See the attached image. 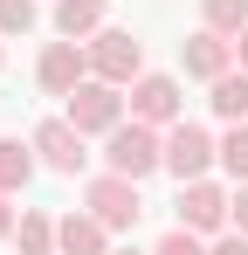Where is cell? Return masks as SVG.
Here are the masks:
<instances>
[{
	"label": "cell",
	"instance_id": "obj_7",
	"mask_svg": "<svg viewBox=\"0 0 248 255\" xmlns=\"http://www.w3.org/2000/svg\"><path fill=\"white\" fill-rule=\"evenodd\" d=\"M235 221V200L214 186V179H186L179 186V228H193V235H221Z\"/></svg>",
	"mask_w": 248,
	"mask_h": 255
},
{
	"label": "cell",
	"instance_id": "obj_20",
	"mask_svg": "<svg viewBox=\"0 0 248 255\" xmlns=\"http://www.w3.org/2000/svg\"><path fill=\"white\" fill-rule=\"evenodd\" d=\"M207 255H248V235H242V228H228V235H214V249H207Z\"/></svg>",
	"mask_w": 248,
	"mask_h": 255
},
{
	"label": "cell",
	"instance_id": "obj_24",
	"mask_svg": "<svg viewBox=\"0 0 248 255\" xmlns=\"http://www.w3.org/2000/svg\"><path fill=\"white\" fill-rule=\"evenodd\" d=\"M118 255H138V249H118Z\"/></svg>",
	"mask_w": 248,
	"mask_h": 255
},
{
	"label": "cell",
	"instance_id": "obj_12",
	"mask_svg": "<svg viewBox=\"0 0 248 255\" xmlns=\"http://www.w3.org/2000/svg\"><path fill=\"white\" fill-rule=\"evenodd\" d=\"M97 28H104V0H55V35L90 42Z\"/></svg>",
	"mask_w": 248,
	"mask_h": 255
},
{
	"label": "cell",
	"instance_id": "obj_9",
	"mask_svg": "<svg viewBox=\"0 0 248 255\" xmlns=\"http://www.w3.org/2000/svg\"><path fill=\"white\" fill-rule=\"evenodd\" d=\"M179 76H138L131 83V118L138 125H179Z\"/></svg>",
	"mask_w": 248,
	"mask_h": 255
},
{
	"label": "cell",
	"instance_id": "obj_21",
	"mask_svg": "<svg viewBox=\"0 0 248 255\" xmlns=\"http://www.w3.org/2000/svg\"><path fill=\"white\" fill-rule=\"evenodd\" d=\"M235 228L248 235V179H242V193H235Z\"/></svg>",
	"mask_w": 248,
	"mask_h": 255
},
{
	"label": "cell",
	"instance_id": "obj_10",
	"mask_svg": "<svg viewBox=\"0 0 248 255\" xmlns=\"http://www.w3.org/2000/svg\"><path fill=\"white\" fill-rule=\"evenodd\" d=\"M179 69H186V76H200V83H214V76H228V69H235V42H228V35H214V28H200V35H186V42H179Z\"/></svg>",
	"mask_w": 248,
	"mask_h": 255
},
{
	"label": "cell",
	"instance_id": "obj_3",
	"mask_svg": "<svg viewBox=\"0 0 248 255\" xmlns=\"http://www.w3.org/2000/svg\"><path fill=\"white\" fill-rule=\"evenodd\" d=\"M124 104H131V97H124L118 83H104V76H83V83L69 90V111H62V118H69L83 138H90V131H104V138H111V131L124 125Z\"/></svg>",
	"mask_w": 248,
	"mask_h": 255
},
{
	"label": "cell",
	"instance_id": "obj_1",
	"mask_svg": "<svg viewBox=\"0 0 248 255\" xmlns=\"http://www.w3.org/2000/svg\"><path fill=\"white\" fill-rule=\"evenodd\" d=\"M104 166L111 172H124V179H145V172H159L165 166V131L159 125H118L111 131V145H104Z\"/></svg>",
	"mask_w": 248,
	"mask_h": 255
},
{
	"label": "cell",
	"instance_id": "obj_5",
	"mask_svg": "<svg viewBox=\"0 0 248 255\" xmlns=\"http://www.w3.org/2000/svg\"><path fill=\"white\" fill-rule=\"evenodd\" d=\"M207 166H221V145H214L200 125H186V118L165 125V172L186 186V179H207Z\"/></svg>",
	"mask_w": 248,
	"mask_h": 255
},
{
	"label": "cell",
	"instance_id": "obj_17",
	"mask_svg": "<svg viewBox=\"0 0 248 255\" xmlns=\"http://www.w3.org/2000/svg\"><path fill=\"white\" fill-rule=\"evenodd\" d=\"M221 172L242 186L248 179V125H228V138H221Z\"/></svg>",
	"mask_w": 248,
	"mask_h": 255
},
{
	"label": "cell",
	"instance_id": "obj_19",
	"mask_svg": "<svg viewBox=\"0 0 248 255\" xmlns=\"http://www.w3.org/2000/svg\"><path fill=\"white\" fill-rule=\"evenodd\" d=\"M152 255H207V242L193 235V228H172V235H165V242H159Z\"/></svg>",
	"mask_w": 248,
	"mask_h": 255
},
{
	"label": "cell",
	"instance_id": "obj_8",
	"mask_svg": "<svg viewBox=\"0 0 248 255\" xmlns=\"http://www.w3.org/2000/svg\"><path fill=\"white\" fill-rule=\"evenodd\" d=\"M83 76H90V48H83V42H69V35H62V42H48V48H41V62H35L41 97H69Z\"/></svg>",
	"mask_w": 248,
	"mask_h": 255
},
{
	"label": "cell",
	"instance_id": "obj_13",
	"mask_svg": "<svg viewBox=\"0 0 248 255\" xmlns=\"http://www.w3.org/2000/svg\"><path fill=\"white\" fill-rule=\"evenodd\" d=\"M214 118H228V125H248V69H228V76H214Z\"/></svg>",
	"mask_w": 248,
	"mask_h": 255
},
{
	"label": "cell",
	"instance_id": "obj_15",
	"mask_svg": "<svg viewBox=\"0 0 248 255\" xmlns=\"http://www.w3.org/2000/svg\"><path fill=\"white\" fill-rule=\"evenodd\" d=\"M200 28H214V35H242L248 28V0H200Z\"/></svg>",
	"mask_w": 248,
	"mask_h": 255
},
{
	"label": "cell",
	"instance_id": "obj_4",
	"mask_svg": "<svg viewBox=\"0 0 248 255\" xmlns=\"http://www.w3.org/2000/svg\"><path fill=\"white\" fill-rule=\"evenodd\" d=\"M83 207L97 214L104 228H138V214H145V200H138V179H124V172H97L90 186H83Z\"/></svg>",
	"mask_w": 248,
	"mask_h": 255
},
{
	"label": "cell",
	"instance_id": "obj_14",
	"mask_svg": "<svg viewBox=\"0 0 248 255\" xmlns=\"http://www.w3.org/2000/svg\"><path fill=\"white\" fill-rule=\"evenodd\" d=\"M35 145H21V138H0V193H21L28 179H35Z\"/></svg>",
	"mask_w": 248,
	"mask_h": 255
},
{
	"label": "cell",
	"instance_id": "obj_22",
	"mask_svg": "<svg viewBox=\"0 0 248 255\" xmlns=\"http://www.w3.org/2000/svg\"><path fill=\"white\" fill-rule=\"evenodd\" d=\"M14 221H21V214L7 207V193H0V242H7V235H14Z\"/></svg>",
	"mask_w": 248,
	"mask_h": 255
},
{
	"label": "cell",
	"instance_id": "obj_2",
	"mask_svg": "<svg viewBox=\"0 0 248 255\" xmlns=\"http://www.w3.org/2000/svg\"><path fill=\"white\" fill-rule=\"evenodd\" d=\"M83 48H90V76H104V83H118V90L145 76V42L131 28H97Z\"/></svg>",
	"mask_w": 248,
	"mask_h": 255
},
{
	"label": "cell",
	"instance_id": "obj_25",
	"mask_svg": "<svg viewBox=\"0 0 248 255\" xmlns=\"http://www.w3.org/2000/svg\"><path fill=\"white\" fill-rule=\"evenodd\" d=\"M0 62H7V48H0Z\"/></svg>",
	"mask_w": 248,
	"mask_h": 255
},
{
	"label": "cell",
	"instance_id": "obj_6",
	"mask_svg": "<svg viewBox=\"0 0 248 255\" xmlns=\"http://www.w3.org/2000/svg\"><path fill=\"white\" fill-rule=\"evenodd\" d=\"M28 145H35V159H41L48 172H69V179H76V172L90 166V152H83V131L69 125V118H41Z\"/></svg>",
	"mask_w": 248,
	"mask_h": 255
},
{
	"label": "cell",
	"instance_id": "obj_18",
	"mask_svg": "<svg viewBox=\"0 0 248 255\" xmlns=\"http://www.w3.org/2000/svg\"><path fill=\"white\" fill-rule=\"evenodd\" d=\"M35 21H41L35 0H0V35H28Z\"/></svg>",
	"mask_w": 248,
	"mask_h": 255
},
{
	"label": "cell",
	"instance_id": "obj_23",
	"mask_svg": "<svg viewBox=\"0 0 248 255\" xmlns=\"http://www.w3.org/2000/svg\"><path fill=\"white\" fill-rule=\"evenodd\" d=\"M235 62H242V69H248V28H242V35H235Z\"/></svg>",
	"mask_w": 248,
	"mask_h": 255
},
{
	"label": "cell",
	"instance_id": "obj_16",
	"mask_svg": "<svg viewBox=\"0 0 248 255\" xmlns=\"http://www.w3.org/2000/svg\"><path fill=\"white\" fill-rule=\"evenodd\" d=\"M14 242H21V255H55V221L48 214H21L14 221Z\"/></svg>",
	"mask_w": 248,
	"mask_h": 255
},
{
	"label": "cell",
	"instance_id": "obj_11",
	"mask_svg": "<svg viewBox=\"0 0 248 255\" xmlns=\"http://www.w3.org/2000/svg\"><path fill=\"white\" fill-rule=\"evenodd\" d=\"M55 249H62V255H111V228H104L90 207L62 214V221H55Z\"/></svg>",
	"mask_w": 248,
	"mask_h": 255
}]
</instances>
